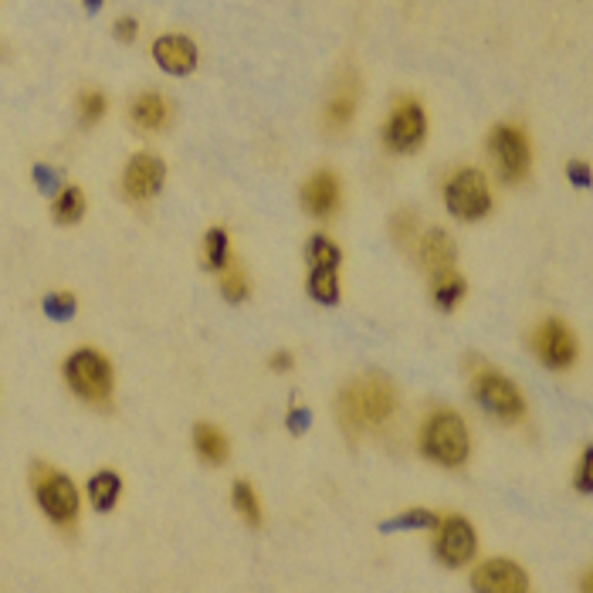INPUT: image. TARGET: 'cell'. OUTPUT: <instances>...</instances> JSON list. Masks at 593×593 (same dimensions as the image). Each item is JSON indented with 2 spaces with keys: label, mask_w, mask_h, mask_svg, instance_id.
<instances>
[{
  "label": "cell",
  "mask_w": 593,
  "mask_h": 593,
  "mask_svg": "<svg viewBox=\"0 0 593 593\" xmlns=\"http://www.w3.org/2000/svg\"><path fill=\"white\" fill-rule=\"evenodd\" d=\"M153 61L170 75H190L197 68V45L183 34H163L153 41Z\"/></svg>",
  "instance_id": "4fadbf2b"
},
{
  "label": "cell",
  "mask_w": 593,
  "mask_h": 593,
  "mask_svg": "<svg viewBox=\"0 0 593 593\" xmlns=\"http://www.w3.org/2000/svg\"><path fill=\"white\" fill-rule=\"evenodd\" d=\"M231 502H234V509H238V516L248 519L251 526H261V502H258L255 488H251L248 482H234Z\"/></svg>",
  "instance_id": "d4e9b609"
},
{
  "label": "cell",
  "mask_w": 593,
  "mask_h": 593,
  "mask_svg": "<svg viewBox=\"0 0 593 593\" xmlns=\"http://www.w3.org/2000/svg\"><path fill=\"white\" fill-rule=\"evenodd\" d=\"M133 122L139 129H163L167 126V119H170V106H167V99L163 95H156V92H143L139 99L133 102Z\"/></svg>",
  "instance_id": "d6986e66"
},
{
  "label": "cell",
  "mask_w": 593,
  "mask_h": 593,
  "mask_svg": "<svg viewBox=\"0 0 593 593\" xmlns=\"http://www.w3.org/2000/svg\"><path fill=\"white\" fill-rule=\"evenodd\" d=\"M577 488L583 495L590 492V451H583V458H580V472H577Z\"/></svg>",
  "instance_id": "d6a6232c"
},
{
  "label": "cell",
  "mask_w": 593,
  "mask_h": 593,
  "mask_svg": "<svg viewBox=\"0 0 593 593\" xmlns=\"http://www.w3.org/2000/svg\"><path fill=\"white\" fill-rule=\"evenodd\" d=\"M116 38L122 41V45H133V41L139 38L136 17H119V21H116Z\"/></svg>",
  "instance_id": "4dcf8cb0"
},
{
  "label": "cell",
  "mask_w": 593,
  "mask_h": 593,
  "mask_svg": "<svg viewBox=\"0 0 593 593\" xmlns=\"http://www.w3.org/2000/svg\"><path fill=\"white\" fill-rule=\"evenodd\" d=\"M417 231V217L414 214H397L394 217V238L397 241H411Z\"/></svg>",
  "instance_id": "f546056e"
},
{
  "label": "cell",
  "mask_w": 593,
  "mask_h": 593,
  "mask_svg": "<svg viewBox=\"0 0 593 593\" xmlns=\"http://www.w3.org/2000/svg\"><path fill=\"white\" fill-rule=\"evenodd\" d=\"M309 261L312 268H339V261H343V251H339V244L333 238H326V234H316V238L309 241Z\"/></svg>",
  "instance_id": "cb8c5ba5"
},
{
  "label": "cell",
  "mask_w": 593,
  "mask_h": 593,
  "mask_svg": "<svg viewBox=\"0 0 593 593\" xmlns=\"http://www.w3.org/2000/svg\"><path fill=\"white\" fill-rule=\"evenodd\" d=\"M106 109H109V99L99 89H85L78 95V119H82V126H95V122L106 116Z\"/></svg>",
  "instance_id": "4316f807"
},
{
  "label": "cell",
  "mask_w": 593,
  "mask_h": 593,
  "mask_svg": "<svg viewBox=\"0 0 593 593\" xmlns=\"http://www.w3.org/2000/svg\"><path fill=\"white\" fill-rule=\"evenodd\" d=\"M475 590L485 593H526L529 590V577L522 573L519 563L512 560H488L475 570Z\"/></svg>",
  "instance_id": "7c38bea8"
},
{
  "label": "cell",
  "mask_w": 593,
  "mask_h": 593,
  "mask_svg": "<svg viewBox=\"0 0 593 593\" xmlns=\"http://www.w3.org/2000/svg\"><path fill=\"white\" fill-rule=\"evenodd\" d=\"M292 353H275L272 356V370H278V373H285V370H292Z\"/></svg>",
  "instance_id": "d590c367"
},
{
  "label": "cell",
  "mask_w": 593,
  "mask_h": 593,
  "mask_svg": "<svg viewBox=\"0 0 593 593\" xmlns=\"http://www.w3.org/2000/svg\"><path fill=\"white\" fill-rule=\"evenodd\" d=\"M488 150H492V160L505 183H519L529 177L533 150H529V139L519 126H495L488 136Z\"/></svg>",
  "instance_id": "52a82bcc"
},
{
  "label": "cell",
  "mask_w": 593,
  "mask_h": 593,
  "mask_svg": "<svg viewBox=\"0 0 593 593\" xmlns=\"http://www.w3.org/2000/svg\"><path fill=\"white\" fill-rule=\"evenodd\" d=\"M34 499H38L41 512L55 522V526L72 529L78 519V488L65 472H55L48 465L34 468Z\"/></svg>",
  "instance_id": "277c9868"
},
{
  "label": "cell",
  "mask_w": 593,
  "mask_h": 593,
  "mask_svg": "<svg viewBox=\"0 0 593 593\" xmlns=\"http://www.w3.org/2000/svg\"><path fill=\"white\" fill-rule=\"evenodd\" d=\"M427 136V119L424 109L417 99H400L394 112L387 119V129H383V139L394 153H414L417 146L424 143Z\"/></svg>",
  "instance_id": "ba28073f"
},
{
  "label": "cell",
  "mask_w": 593,
  "mask_h": 593,
  "mask_svg": "<svg viewBox=\"0 0 593 593\" xmlns=\"http://www.w3.org/2000/svg\"><path fill=\"white\" fill-rule=\"evenodd\" d=\"M461 299H465V278H461L455 268L434 275V302H438V309L451 312Z\"/></svg>",
  "instance_id": "7402d4cb"
},
{
  "label": "cell",
  "mask_w": 593,
  "mask_h": 593,
  "mask_svg": "<svg viewBox=\"0 0 593 593\" xmlns=\"http://www.w3.org/2000/svg\"><path fill=\"white\" fill-rule=\"evenodd\" d=\"M356 102H360V82H356V75H343L326 102V126L333 129V133H343L353 122Z\"/></svg>",
  "instance_id": "5bb4252c"
},
{
  "label": "cell",
  "mask_w": 593,
  "mask_h": 593,
  "mask_svg": "<svg viewBox=\"0 0 593 593\" xmlns=\"http://www.w3.org/2000/svg\"><path fill=\"white\" fill-rule=\"evenodd\" d=\"M85 492H89V502L95 512H112L119 505V495H122V478L116 472H95L89 478V485H85Z\"/></svg>",
  "instance_id": "e0dca14e"
},
{
  "label": "cell",
  "mask_w": 593,
  "mask_h": 593,
  "mask_svg": "<svg viewBox=\"0 0 593 593\" xmlns=\"http://www.w3.org/2000/svg\"><path fill=\"white\" fill-rule=\"evenodd\" d=\"M309 295L319 305H336L339 302V278L333 268H312L309 275Z\"/></svg>",
  "instance_id": "603a6c76"
},
{
  "label": "cell",
  "mask_w": 593,
  "mask_h": 593,
  "mask_svg": "<svg viewBox=\"0 0 593 593\" xmlns=\"http://www.w3.org/2000/svg\"><path fill=\"white\" fill-rule=\"evenodd\" d=\"M221 292L228 295V302H244L248 299V275H244V265L241 261L231 258V265L221 272Z\"/></svg>",
  "instance_id": "484cf974"
},
{
  "label": "cell",
  "mask_w": 593,
  "mask_h": 593,
  "mask_svg": "<svg viewBox=\"0 0 593 593\" xmlns=\"http://www.w3.org/2000/svg\"><path fill=\"white\" fill-rule=\"evenodd\" d=\"M444 207L458 217V221H478L492 211V190H488L485 173L461 170L444 187Z\"/></svg>",
  "instance_id": "8992f818"
},
{
  "label": "cell",
  "mask_w": 593,
  "mask_h": 593,
  "mask_svg": "<svg viewBox=\"0 0 593 593\" xmlns=\"http://www.w3.org/2000/svg\"><path fill=\"white\" fill-rule=\"evenodd\" d=\"M302 204L312 217H329L339 207V180L336 173L322 170L302 187Z\"/></svg>",
  "instance_id": "9a60e30c"
},
{
  "label": "cell",
  "mask_w": 593,
  "mask_h": 593,
  "mask_svg": "<svg viewBox=\"0 0 593 593\" xmlns=\"http://www.w3.org/2000/svg\"><path fill=\"white\" fill-rule=\"evenodd\" d=\"M204 261H207V268L211 272L221 275L224 268L231 265V238H228V231L224 228H211L207 231V238H204Z\"/></svg>",
  "instance_id": "44dd1931"
},
{
  "label": "cell",
  "mask_w": 593,
  "mask_h": 593,
  "mask_svg": "<svg viewBox=\"0 0 593 593\" xmlns=\"http://www.w3.org/2000/svg\"><path fill=\"white\" fill-rule=\"evenodd\" d=\"M85 7H89V11H99V7H102V0H85Z\"/></svg>",
  "instance_id": "8d00e7d4"
},
{
  "label": "cell",
  "mask_w": 593,
  "mask_h": 593,
  "mask_svg": "<svg viewBox=\"0 0 593 593\" xmlns=\"http://www.w3.org/2000/svg\"><path fill=\"white\" fill-rule=\"evenodd\" d=\"M417 255H421V265L427 268L431 275H441V272H451L455 268V241H451L448 231H427L421 244H417Z\"/></svg>",
  "instance_id": "2e32d148"
},
{
  "label": "cell",
  "mask_w": 593,
  "mask_h": 593,
  "mask_svg": "<svg viewBox=\"0 0 593 593\" xmlns=\"http://www.w3.org/2000/svg\"><path fill=\"white\" fill-rule=\"evenodd\" d=\"M478 549V536L472 529V522L461 516H448L438 526V536H434V553L444 566H465L472 563Z\"/></svg>",
  "instance_id": "30bf717a"
},
{
  "label": "cell",
  "mask_w": 593,
  "mask_h": 593,
  "mask_svg": "<svg viewBox=\"0 0 593 593\" xmlns=\"http://www.w3.org/2000/svg\"><path fill=\"white\" fill-rule=\"evenodd\" d=\"M566 173H570V180L577 183V187H587V183H590L587 163H570V170H566Z\"/></svg>",
  "instance_id": "e575fe53"
},
{
  "label": "cell",
  "mask_w": 593,
  "mask_h": 593,
  "mask_svg": "<svg viewBox=\"0 0 593 593\" xmlns=\"http://www.w3.org/2000/svg\"><path fill=\"white\" fill-rule=\"evenodd\" d=\"M397 411V390L387 377H360L339 394V421L350 434L387 424Z\"/></svg>",
  "instance_id": "6da1fadb"
},
{
  "label": "cell",
  "mask_w": 593,
  "mask_h": 593,
  "mask_svg": "<svg viewBox=\"0 0 593 593\" xmlns=\"http://www.w3.org/2000/svg\"><path fill=\"white\" fill-rule=\"evenodd\" d=\"M194 448H197V455L207 461V465H224L228 455H231L228 438H224V431H221V427H214V424H197L194 427Z\"/></svg>",
  "instance_id": "ac0fdd59"
},
{
  "label": "cell",
  "mask_w": 593,
  "mask_h": 593,
  "mask_svg": "<svg viewBox=\"0 0 593 593\" xmlns=\"http://www.w3.org/2000/svg\"><path fill=\"white\" fill-rule=\"evenodd\" d=\"M34 180H38V187L45 190V194H55V187H58V173H55V170H48L45 163H38V167H34Z\"/></svg>",
  "instance_id": "1f68e13d"
},
{
  "label": "cell",
  "mask_w": 593,
  "mask_h": 593,
  "mask_svg": "<svg viewBox=\"0 0 593 593\" xmlns=\"http://www.w3.org/2000/svg\"><path fill=\"white\" fill-rule=\"evenodd\" d=\"M421 451L444 468L465 465L468 451H472V434H468V424L461 421V414L434 411L427 417L421 427Z\"/></svg>",
  "instance_id": "7a4b0ae2"
},
{
  "label": "cell",
  "mask_w": 593,
  "mask_h": 593,
  "mask_svg": "<svg viewBox=\"0 0 593 593\" xmlns=\"http://www.w3.org/2000/svg\"><path fill=\"white\" fill-rule=\"evenodd\" d=\"M394 526H407V529H431L438 526V516L434 512H424V509H414V512H404Z\"/></svg>",
  "instance_id": "f1b7e54d"
},
{
  "label": "cell",
  "mask_w": 593,
  "mask_h": 593,
  "mask_svg": "<svg viewBox=\"0 0 593 593\" xmlns=\"http://www.w3.org/2000/svg\"><path fill=\"white\" fill-rule=\"evenodd\" d=\"M305 427H309V411H305V407H302V411H292L289 414V431L292 434H302Z\"/></svg>",
  "instance_id": "836d02e7"
},
{
  "label": "cell",
  "mask_w": 593,
  "mask_h": 593,
  "mask_svg": "<svg viewBox=\"0 0 593 593\" xmlns=\"http://www.w3.org/2000/svg\"><path fill=\"white\" fill-rule=\"evenodd\" d=\"M533 350L539 356V363L549 370H566V366L577 363V336L573 329L560 319H546L539 322V329L533 333Z\"/></svg>",
  "instance_id": "9c48e42d"
},
{
  "label": "cell",
  "mask_w": 593,
  "mask_h": 593,
  "mask_svg": "<svg viewBox=\"0 0 593 593\" xmlns=\"http://www.w3.org/2000/svg\"><path fill=\"white\" fill-rule=\"evenodd\" d=\"M75 312H78V299L72 292H51V295H45V316H51L55 322L75 319Z\"/></svg>",
  "instance_id": "83f0119b"
},
{
  "label": "cell",
  "mask_w": 593,
  "mask_h": 593,
  "mask_svg": "<svg viewBox=\"0 0 593 593\" xmlns=\"http://www.w3.org/2000/svg\"><path fill=\"white\" fill-rule=\"evenodd\" d=\"M475 400L488 414H495L505 424L519 421V417L526 414V400H522L519 387L505 377V373L492 370V366H482V370L475 373Z\"/></svg>",
  "instance_id": "5b68a950"
},
{
  "label": "cell",
  "mask_w": 593,
  "mask_h": 593,
  "mask_svg": "<svg viewBox=\"0 0 593 593\" xmlns=\"http://www.w3.org/2000/svg\"><path fill=\"white\" fill-rule=\"evenodd\" d=\"M65 383L72 387L75 397L89 400V404H109L112 400V363L102 356L99 350L85 346V350H75L65 360Z\"/></svg>",
  "instance_id": "3957f363"
},
{
  "label": "cell",
  "mask_w": 593,
  "mask_h": 593,
  "mask_svg": "<svg viewBox=\"0 0 593 593\" xmlns=\"http://www.w3.org/2000/svg\"><path fill=\"white\" fill-rule=\"evenodd\" d=\"M163 180H167V167H163L160 156L136 153L133 160L126 163V173H122V190H126L129 200L143 204V200H153L156 194H160Z\"/></svg>",
  "instance_id": "8fae6325"
},
{
  "label": "cell",
  "mask_w": 593,
  "mask_h": 593,
  "mask_svg": "<svg viewBox=\"0 0 593 593\" xmlns=\"http://www.w3.org/2000/svg\"><path fill=\"white\" fill-rule=\"evenodd\" d=\"M51 217H55L58 224H78L85 217V194L82 187H75V183H68V187L58 190L55 197V207H51Z\"/></svg>",
  "instance_id": "ffe728a7"
}]
</instances>
